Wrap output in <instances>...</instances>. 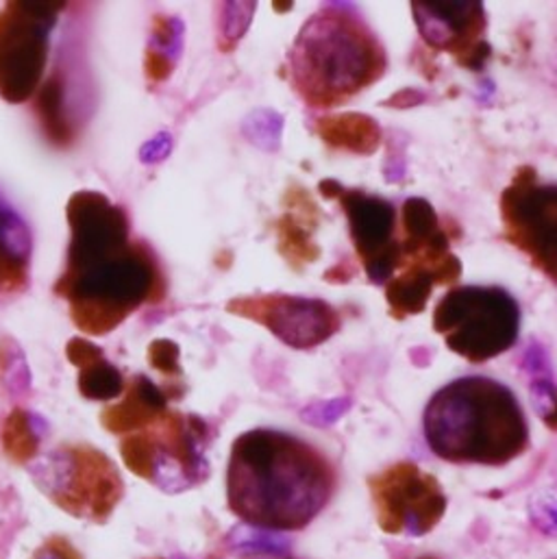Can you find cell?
<instances>
[{
    "label": "cell",
    "instance_id": "cell-4",
    "mask_svg": "<svg viewBox=\"0 0 557 559\" xmlns=\"http://www.w3.org/2000/svg\"><path fill=\"white\" fill-rule=\"evenodd\" d=\"M388 68L386 48L351 7H324L296 35L287 76L313 109H333L377 83Z\"/></svg>",
    "mask_w": 557,
    "mask_h": 559
},
{
    "label": "cell",
    "instance_id": "cell-2",
    "mask_svg": "<svg viewBox=\"0 0 557 559\" xmlns=\"http://www.w3.org/2000/svg\"><path fill=\"white\" fill-rule=\"evenodd\" d=\"M331 464L307 442L256 429L234 442L227 499L245 523L292 532L309 525L333 492Z\"/></svg>",
    "mask_w": 557,
    "mask_h": 559
},
{
    "label": "cell",
    "instance_id": "cell-28",
    "mask_svg": "<svg viewBox=\"0 0 557 559\" xmlns=\"http://www.w3.org/2000/svg\"><path fill=\"white\" fill-rule=\"evenodd\" d=\"M155 559H162V558H155Z\"/></svg>",
    "mask_w": 557,
    "mask_h": 559
},
{
    "label": "cell",
    "instance_id": "cell-21",
    "mask_svg": "<svg viewBox=\"0 0 557 559\" xmlns=\"http://www.w3.org/2000/svg\"><path fill=\"white\" fill-rule=\"evenodd\" d=\"M2 449L9 460L26 464L37 455L39 433L35 431L33 418L24 409H13L2 425Z\"/></svg>",
    "mask_w": 557,
    "mask_h": 559
},
{
    "label": "cell",
    "instance_id": "cell-18",
    "mask_svg": "<svg viewBox=\"0 0 557 559\" xmlns=\"http://www.w3.org/2000/svg\"><path fill=\"white\" fill-rule=\"evenodd\" d=\"M320 140L337 151L355 155H372L381 144V127L364 114H333L316 122Z\"/></svg>",
    "mask_w": 557,
    "mask_h": 559
},
{
    "label": "cell",
    "instance_id": "cell-25",
    "mask_svg": "<svg viewBox=\"0 0 557 559\" xmlns=\"http://www.w3.org/2000/svg\"><path fill=\"white\" fill-rule=\"evenodd\" d=\"M33 559H76V554L63 540H52L42 547Z\"/></svg>",
    "mask_w": 557,
    "mask_h": 559
},
{
    "label": "cell",
    "instance_id": "cell-6",
    "mask_svg": "<svg viewBox=\"0 0 557 559\" xmlns=\"http://www.w3.org/2000/svg\"><path fill=\"white\" fill-rule=\"evenodd\" d=\"M210 429L197 416L166 412L142 431L129 433L120 453L129 471L166 492H183L205 481Z\"/></svg>",
    "mask_w": 557,
    "mask_h": 559
},
{
    "label": "cell",
    "instance_id": "cell-14",
    "mask_svg": "<svg viewBox=\"0 0 557 559\" xmlns=\"http://www.w3.org/2000/svg\"><path fill=\"white\" fill-rule=\"evenodd\" d=\"M320 223V210L307 190L292 186L285 192V214L278 218V253L294 269L300 271L320 258V247L313 234Z\"/></svg>",
    "mask_w": 557,
    "mask_h": 559
},
{
    "label": "cell",
    "instance_id": "cell-1",
    "mask_svg": "<svg viewBox=\"0 0 557 559\" xmlns=\"http://www.w3.org/2000/svg\"><path fill=\"white\" fill-rule=\"evenodd\" d=\"M70 245L55 294L85 335H107L131 313L166 296L157 258L131 238L127 214L98 192H76L68 203Z\"/></svg>",
    "mask_w": 557,
    "mask_h": 559
},
{
    "label": "cell",
    "instance_id": "cell-19",
    "mask_svg": "<svg viewBox=\"0 0 557 559\" xmlns=\"http://www.w3.org/2000/svg\"><path fill=\"white\" fill-rule=\"evenodd\" d=\"M225 543L232 554L258 556V558H285L292 549V543L283 532L249 525V523L236 525L227 534Z\"/></svg>",
    "mask_w": 557,
    "mask_h": 559
},
{
    "label": "cell",
    "instance_id": "cell-9",
    "mask_svg": "<svg viewBox=\"0 0 557 559\" xmlns=\"http://www.w3.org/2000/svg\"><path fill=\"white\" fill-rule=\"evenodd\" d=\"M503 238L557 285V183L519 168L501 194Z\"/></svg>",
    "mask_w": 557,
    "mask_h": 559
},
{
    "label": "cell",
    "instance_id": "cell-16",
    "mask_svg": "<svg viewBox=\"0 0 557 559\" xmlns=\"http://www.w3.org/2000/svg\"><path fill=\"white\" fill-rule=\"evenodd\" d=\"M168 412V394L162 392L151 379L133 377L127 388V396L109 405L100 414V423L111 433H135L153 425Z\"/></svg>",
    "mask_w": 557,
    "mask_h": 559
},
{
    "label": "cell",
    "instance_id": "cell-7",
    "mask_svg": "<svg viewBox=\"0 0 557 559\" xmlns=\"http://www.w3.org/2000/svg\"><path fill=\"white\" fill-rule=\"evenodd\" d=\"M39 490L76 519L103 523L122 499V479L98 449L70 444L55 449L31 466Z\"/></svg>",
    "mask_w": 557,
    "mask_h": 559
},
{
    "label": "cell",
    "instance_id": "cell-10",
    "mask_svg": "<svg viewBox=\"0 0 557 559\" xmlns=\"http://www.w3.org/2000/svg\"><path fill=\"white\" fill-rule=\"evenodd\" d=\"M377 523L386 534L420 538L447 512V497L438 479L412 462H401L368 481Z\"/></svg>",
    "mask_w": 557,
    "mask_h": 559
},
{
    "label": "cell",
    "instance_id": "cell-11",
    "mask_svg": "<svg viewBox=\"0 0 557 559\" xmlns=\"http://www.w3.org/2000/svg\"><path fill=\"white\" fill-rule=\"evenodd\" d=\"M324 199H335L348 221L355 253L368 280L383 285L399 271V214L392 203L362 190H346L337 181L320 183Z\"/></svg>",
    "mask_w": 557,
    "mask_h": 559
},
{
    "label": "cell",
    "instance_id": "cell-20",
    "mask_svg": "<svg viewBox=\"0 0 557 559\" xmlns=\"http://www.w3.org/2000/svg\"><path fill=\"white\" fill-rule=\"evenodd\" d=\"M79 390L90 401H111L125 392L122 374L105 361L103 350L79 368Z\"/></svg>",
    "mask_w": 557,
    "mask_h": 559
},
{
    "label": "cell",
    "instance_id": "cell-17",
    "mask_svg": "<svg viewBox=\"0 0 557 559\" xmlns=\"http://www.w3.org/2000/svg\"><path fill=\"white\" fill-rule=\"evenodd\" d=\"M28 227L0 197V296L17 294L28 285Z\"/></svg>",
    "mask_w": 557,
    "mask_h": 559
},
{
    "label": "cell",
    "instance_id": "cell-27",
    "mask_svg": "<svg viewBox=\"0 0 557 559\" xmlns=\"http://www.w3.org/2000/svg\"><path fill=\"white\" fill-rule=\"evenodd\" d=\"M423 559H434V558H423Z\"/></svg>",
    "mask_w": 557,
    "mask_h": 559
},
{
    "label": "cell",
    "instance_id": "cell-26",
    "mask_svg": "<svg viewBox=\"0 0 557 559\" xmlns=\"http://www.w3.org/2000/svg\"><path fill=\"white\" fill-rule=\"evenodd\" d=\"M273 559H285V558H273Z\"/></svg>",
    "mask_w": 557,
    "mask_h": 559
},
{
    "label": "cell",
    "instance_id": "cell-15",
    "mask_svg": "<svg viewBox=\"0 0 557 559\" xmlns=\"http://www.w3.org/2000/svg\"><path fill=\"white\" fill-rule=\"evenodd\" d=\"M462 275V262L451 266H407L388 281L386 298L390 316L405 320L420 313L438 285H453Z\"/></svg>",
    "mask_w": 557,
    "mask_h": 559
},
{
    "label": "cell",
    "instance_id": "cell-23",
    "mask_svg": "<svg viewBox=\"0 0 557 559\" xmlns=\"http://www.w3.org/2000/svg\"><path fill=\"white\" fill-rule=\"evenodd\" d=\"M534 525L547 534V536H557V488H547L536 495L530 508Z\"/></svg>",
    "mask_w": 557,
    "mask_h": 559
},
{
    "label": "cell",
    "instance_id": "cell-13",
    "mask_svg": "<svg viewBox=\"0 0 557 559\" xmlns=\"http://www.w3.org/2000/svg\"><path fill=\"white\" fill-rule=\"evenodd\" d=\"M420 37L438 52L451 55L466 70H482L490 59L488 15L482 2H412Z\"/></svg>",
    "mask_w": 557,
    "mask_h": 559
},
{
    "label": "cell",
    "instance_id": "cell-22",
    "mask_svg": "<svg viewBox=\"0 0 557 559\" xmlns=\"http://www.w3.org/2000/svg\"><path fill=\"white\" fill-rule=\"evenodd\" d=\"M530 396L534 412L538 418L552 429L557 431V383L552 377V372L534 374L530 379Z\"/></svg>",
    "mask_w": 557,
    "mask_h": 559
},
{
    "label": "cell",
    "instance_id": "cell-8",
    "mask_svg": "<svg viewBox=\"0 0 557 559\" xmlns=\"http://www.w3.org/2000/svg\"><path fill=\"white\" fill-rule=\"evenodd\" d=\"M63 2H7L0 9V96L31 98L44 76L48 37Z\"/></svg>",
    "mask_w": 557,
    "mask_h": 559
},
{
    "label": "cell",
    "instance_id": "cell-3",
    "mask_svg": "<svg viewBox=\"0 0 557 559\" xmlns=\"http://www.w3.org/2000/svg\"><path fill=\"white\" fill-rule=\"evenodd\" d=\"M429 449L453 464L503 466L530 447L519 399L488 377H462L445 385L425 409Z\"/></svg>",
    "mask_w": 557,
    "mask_h": 559
},
{
    "label": "cell",
    "instance_id": "cell-12",
    "mask_svg": "<svg viewBox=\"0 0 557 559\" xmlns=\"http://www.w3.org/2000/svg\"><path fill=\"white\" fill-rule=\"evenodd\" d=\"M227 311L264 324L281 342L294 348H313L342 326V316L329 302L287 294L234 298Z\"/></svg>",
    "mask_w": 557,
    "mask_h": 559
},
{
    "label": "cell",
    "instance_id": "cell-5",
    "mask_svg": "<svg viewBox=\"0 0 557 559\" xmlns=\"http://www.w3.org/2000/svg\"><path fill=\"white\" fill-rule=\"evenodd\" d=\"M434 331L449 350L484 364L510 350L521 333V307L501 287L458 285L434 309Z\"/></svg>",
    "mask_w": 557,
    "mask_h": 559
},
{
    "label": "cell",
    "instance_id": "cell-24",
    "mask_svg": "<svg viewBox=\"0 0 557 559\" xmlns=\"http://www.w3.org/2000/svg\"><path fill=\"white\" fill-rule=\"evenodd\" d=\"M149 361L164 374H179V346L170 340H155L149 348Z\"/></svg>",
    "mask_w": 557,
    "mask_h": 559
}]
</instances>
